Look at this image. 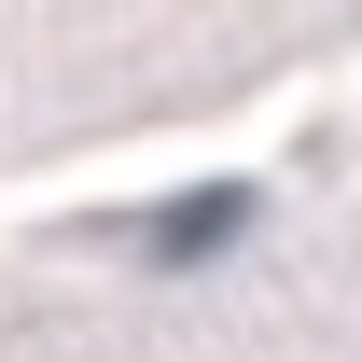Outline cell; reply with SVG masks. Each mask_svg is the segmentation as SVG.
I'll return each instance as SVG.
<instances>
[{
	"instance_id": "cell-1",
	"label": "cell",
	"mask_w": 362,
	"mask_h": 362,
	"mask_svg": "<svg viewBox=\"0 0 362 362\" xmlns=\"http://www.w3.org/2000/svg\"><path fill=\"white\" fill-rule=\"evenodd\" d=\"M237 223H251V181H209V195L153 209V223H139V251H153V265H195V251H223Z\"/></svg>"
}]
</instances>
